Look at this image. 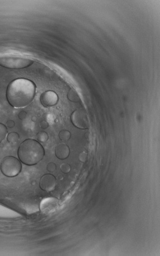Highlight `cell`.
Returning a JSON list of instances; mask_svg holds the SVG:
<instances>
[{
	"label": "cell",
	"instance_id": "cell-8",
	"mask_svg": "<svg viewBox=\"0 0 160 256\" xmlns=\"http://www.w3.org/2000/svg\"><path fill=\"white\" fill-rule=\"evenodd\" d=\"M55 152L57 158L60 160H65L69 157L70 149L65 143H60L56 147Z\"/></svg>",
	"mask_w": 160,
	"mask_h": 256
},
{
	"label": "cell",
	"instance_id": "cell-9",
	"mask_svg": "<svg viewBox=\"0 0 160 256\" xmlns=\"http://www.w3.org/2000/svg\"><path fill=\"white\" fill-rule=\"evenodd\" d=\"M67 98L69 100L73 102H78L81 100L79 95L75 89H70L67 93Z\"/></svg>",
	"mask_w": 160,
	"mask_h": 256
},
{
	"label": "cell",
	"instance_id": "cell-15",
	"mask_svg": "<svg viewBox=\"0 0 160 256\" xmlns=\"http://www.w3.org/2000/svg\"><path fill=\"white\" fill-rule=\"evenodd\" d=\"M80 161L84 163L86 161L87 159V154L85 152H82L80 154L78 157Z\"/></svg>",
	"mask_w": 160,
	"mask_h": 256
},
{
	"label": "cell",
	"instance_id": "cell-4",
	"mask_svg": "<svg viewBox=\"0 0 160 256\" xmlns=\"http://www.w3.org/2000/svg\"><path fill=\"white\" fill-rule=\"evenodd\" d=\"M0 170L5 176L14 177L21 172L22 164L20 160L16 158L13 156H7L2 160Z\"/></svg>",
	"mask_w": 160,
	"mask_h": 256
},
{
	"label": "cell",
	"instance_id": "cell-11",
	"mask_svg": "<svg viewBox=\"0 0 160 256\" xmlns=\"http://www.w3.org/2000/svg\"><path fill=\"white\" fill-rule=\"evenodd\" d=\"M59 137L60 140L62 141H67L69 140L71 137V134L69 131L66 130H63L60 131L59 134Z\"/></svg>",
	"mask_w": 160,
	"mask_h": 256
},
{
	"label": "cell",
	"instance_id": "cell-5",
	"mask_svg": "<svg viewBox=\"0 0 160 256\" xmlns=\"http://www.w3.org/2000/svg\"><path fill=\"white\" fill-rule=\"evenodd\" d=\"M71 121L73 126L80 129H87L89 127L87 114L84 109L75 110L71 115Z\"/></svg>",
	"mask_w": 160,
	"mask_h": 256
},
{
	"label": "cell",
	"instance_id": "cell-2",
	"mask_svg": "<svg viewBox=\"0 0 160 256\" xmlns=\"http://www.w3.org/2000/svg\"><path fill=\"white\" fill-rule=\"evenodd\" d=\"M45 150L39 141L27 139L20 144L17 155L20 161L27 166L35 165L43 159Z\"/></svg>",
	"mask_w": 160,
	"mask_h": 256
},
{
	"label": "cell",
	"instance_id": "cell-7",
	"mask_svg": "<svg viewBox=\"0 0 160 256\" xmlns=\"http://www.w3.org/2000/svg\"><path fill=\"white\" fill-rule=\"evenodd\" d=\"M40 101L44 107H52L58 102L59 96L54 91L47 90L41 95Z\"/></svg>",
	"mask_w": 160,
	"mask_h": 256
},
{
	"label": "cell",
	"instance_id": "cell-20",
	"mask_svg": "<svg viewBox=\"0 0 160 256\" xmlns=\"http://www.w3.org/2000/svg\"><path fill=\"white\" fill-rule=\"evenodd\" d=\"M58 177V179L59 180V181H62V180H63V176L62 175H59V176H57Z\"/></svg>",
	"mask_w": 160,
	"mask_h": 256
},
{
	"label": "cell",
	"instance_id": "cell-22",
	"mask_svg": "<svg viewBox=\"0 0 160 256\" xmlns=\"http://www.w3.org/2000/svg\"><path fill=\"white\" fill-rule=\"evenodd\" d=\"M31 184H32V185H36V181H33L31 182Z\"/></svg>",
	"mask_w": 160,
	"mask_h": 256
},
{
	"label": "cell",
	"instance_id": "cell-19",
	"mask_svg": "<svg viewBox=\"0 0 160 256\" xmlns=\"http://www.w3.org/2000/svg\"><path fill=\"white\" fill-rule=\"evenodd\" d=\"M27 114L26 112H21L19 114V115H18L19 118H20V119H21V120H23V119H25L26 117H27Z\"/></svg>",
	"mask_w": 160,
	"mask_h": 256
},
{
	"label": "cell",
	"instance_id": "cell-12",
	"mask_svg": "<svg viewBox=\"0 0 160 256\" xmlns=\"http://www.w3.org/2000/svg\"><path fill=\"white\" fill-rule=\"evenodd\" d=\"M7 133L8 130L6 126L0 123V143L4 140Z\"/></svg>",
	"mask_w": 160,
	"mask_h": 256
},
{
	"label": "cell",
	"instance_id": "cell-10",
	"mask_svg": "<svg viewBox=\"0 0 160 256\" xmlns=\"http://www.w3.org/2000/svg\"><path fill=\"white\" fill-rule=\"evenodd\" d=\"M7 139L9 143L15 144L20 139V135L17 133L13 132L8 134Z\"/></svg>",
	"mask_w": 160,
	"mask_h": 256
},
{
	"label": "cell",
	"instance_id": "cell-17",
	"mask_svg": "<svg viewBox=\"0 0 160 256\" xmlns=\"http://www.w3.org/2000/svg\"><path fill=\"white\" fill-rule=\"evenodd\" d=\"M40 126L42 129H46L47 128H48L49 127V124L46 121H41L40 122Z\"/></svg>",
	"mask_w": 160,
	"mask_h": 256
},
{
	"label": "cell",
	"instance_id": "cell-14",
	"mask_svg": "<svg viewBox=\"0 0 160 256\" xmlns=\"http://www.w3.org/2000/svg\"><path fill=\"white\" fill-rule=\"evenodd\" d=\"M60 170L63 173H69L71 170V167H70L69 165L66 163H63L60 166Z\"/></svg>",
	"mask_w": 160,
	"mask_h": 256
},
{
	"label": "cell",
	"instance_id": "cell-18",
	"mask_svg": "<svg viewBox=\"0 0 160 256\" xmlns=\"http://www.w3.org/2000/svg\"><path fill=\"white\" fill-rule=\"evenodd\" d=\"M15 125V123L12 120H9L7 122V126L9 128H13L14 127Z\"/></svg>",
	"mask_w": 160,
	"mask_h": 256
},
{
	"label": "cell",
	"instance_id": "cell-6",
	"mask_svg": "<svg viewBox=\"0 0 160 256\" xmlns=\"http://www.w3.org/2000/svg\"><path fill=\"white\" fill-rule=\"evenodd\" d=\"M39 185L40 188L44 191L47 192L52 191L56 185V178L51 174L44 175L41 178Z\"/></svg>",
	"mask_w": 160,
	"mask_h": 256
},
{
	"label": "cell",
	"instance_id": "cell-13",
	"mask_svg": "<svg viewBox=\"0 0 160 256\" xmlns=\"http://www.w3.org/2000/svg\"><path fill=\"white\" fill-rule=\"evenodd\" d=\"M37 137L38 141L44 143L46 142L49 138V136L47 133L44 131L39 132L37 135Z\"/></svg>",
	"mask_w": 160,
	"mask_h": 256
},
{
	"label": "cell",
	"instance_id": "cell-21",
	"mask_svg": "<svg viewBox=\"0 0 160 256\" xmlns=\"http://www.w3.org/2000/svg\"><path fill=\"white\" fill-rule=\"evenodd\" d=\"M32 120L33 122H35L37 121V118H36V116H33V118H32Z\"/></svg>",
	"mask_w": 160,
	"mask_h": 256
},
{
	"label": "cell",
	"instance_id": "cell-3",
	"mask_svg": "<svg viewBox=\"0 0 160 256\" xmlns=\"http://www.w3.org/2000/svg\"><path fill=\"white\" fill-rule=\"evenodd\" d=\"M34 63V60L25 56L13 53L0 54V66L11 69L27 68Z\"/></svg>",
	"mask_w": 160,
	"mask_h": 256
},
{
	"label": "cell",
	"instance_id": "cell-1",
	"mask_svg": "<svg viewBox=\"0 0 160 256\" xmlns=\"http://www.w3.org/2000/svg\"><path fill=\"white\" fill-rule=\"evenodd\" d=\"M36 93L35 83L28 79L21 78L9 83L6 90V98L11 106L20 108L32 103Z\"/></svg>",
	"mask_w": 160,
	"mask_h": 256
},
{
	"label": "cell",
	"instance_id": "cell-16",
	"mask_svg": "<svg viewBox=\"0 0 160 256\" xmlns=\"http://www.w3.org/2000/svg\"><path fill=\"white\" fill-rule=\"evenodd\" d=\"M47 169L50 172L55 171L56 169V165L54 163H50L47 166Z\"/></svg>",
	"mask_w": 160,
	"mask_h": 256
}]
</instances>
